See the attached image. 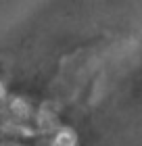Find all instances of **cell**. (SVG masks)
<instances>
[]
</instances>
